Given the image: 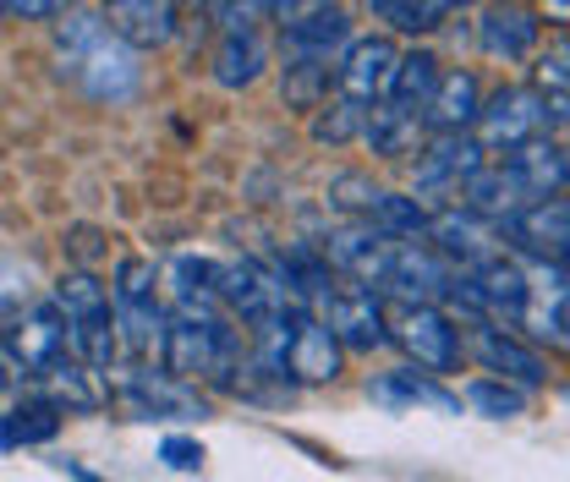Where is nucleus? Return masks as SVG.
Returning a JSON list of instances; mask_svg holds the SVG:
<instances>
[{
    "label": "nucleus",
    "mask_w": 570,
    "mask_h": 482,
    "mask_svg": "<svg viewBox=\"0 0 570 482\" xmlns=\"http://www.w3.org/2000/svg\"><path fill=\"white\" fill-rule=\"evenodd\" d=\"M247 351H253V345H242V335L230 329V313H187V307H170L159 367H170V373L187 378V384L209 378V384L225 390V378L247 362Z\"/></svg>",
    "instance_id": "2"
},
{
    "label": "nucleus",
    "mask_w": 570,
    "mask_h": 482,
    "mask_svg": "<svg viewBox=\"0 0 570 482\" xmlns=\"http://www.w3.org/2000/svg\"><path fill=\"white\" fill-rule=\"evenodd\" d=\"M0 11L28 17V22H39V17H61V6H56V0H0Z\"/></svg>",
    "instance_id": "40"
},
{
    "label": "nucleus",
    "mask_w": 570,
    "mask_h": 482,
    "mask_svg": "<svg viewBox=\"0 0 570 482\" xmlns=\"http://www.w3.org/2000/svg\"><path fill=\"white\" fill-rule=\"evenodd\" d=\"M341 356H346V345L335 341V329L324 318L302 313L296 329H291V345H285V378L291 384H335Z\"/></svg>",
    "instance_id": "16"
},
{
    "label": "nucleus",
    "mask_w": 570,
    "mask_h": 482,
    "mask_svg": "<svg viewBox=\"0 0 570 482\" xmlns=\"http://www.w3.org/2000/svg\"><path fill=\"white\" fill-rule=\"evenodd\" d=\"M521 324H532V335H538V341L570 351V291L566 296H554V302H532Z\"/></svg>",
    "instance_id": "36"
},
{
    "label": "nucleus",
    "mask_w": 570,
    "mask_h": 482,
    "mask_svg": "<svg viewBox=\"0 0 570 482\" xmlns=\"http://www.w3.org/2000/svg\"><path fill=\"white\" fill-rule=\"evenodd\" d=\"M483 165H489V148L478 142V132H433L428 148H417V159H412V193L417 198H450Z\"/></svg>",
    "instance_id": "9"
},
{
    "label": "nucleus",
    "mask_w": 570,
    "mask_h": 482,
    "mask_svg": "<svg viewBox=\"0 0 570 482\" xmlns=\"http://www.w3.org/2000/svg\"><path fill=\"white\" fill-rule=\"evenodd\" d=\"M423 110H406V105H395V99H379L373 110H367V127H362V142L379 154V159H406L417 138H423Z\"/></svg>",
    "instance_id": "24"
},
{
    "label": "nucleus",
    "mask_w": 570,
    "mask_h": 482,
    "mask_svg": "<svg viewBox=\"0 0 570 482\" xmlns=\"http://www.w3.org/2000/svg\"><path fill=\"white\" fill-rule=\"evenodd\" d=\"M566 395H570V390H566Z\"/></svg>",
    "instance_id": "49"
},
{
    "label": "nucleus",
    "mask_w": 570,
    "mask_h": 482,
    "mask_svg": "<svg viewBox=\"0 0 570 482\" xmlns=\"http://www.w3.org/2000/svg\"><path fill=\"white\" fill-rule=\"evenodd\" d=\"M395 71H401V50H395L384 33L352 39V45H346V56H341V94L356 99L362 110H373L379 99H390Z\"/></svg>",
    "instance_id": "13"
},
{
    "label": "nucleus",
    "mask_w": 570,
    "mask_h": 482,
    "mask_svg": "<svg viewBox=\"0 0 570 482\" xmlns=\"http://www.w3.org/2000/svg\"><path fill=\"white\" fill-rule=\"evenodd\" d=\"M461 6H466V0H395V6L384 11V22H390L395 33H412V39H417V33H439Z\"/></svg>",
    "instance_id": "31"
},
{
    "label": "nucleus",
    "mask_w": 570,
    "mask_h": 482,
    "mask_svg": "<svg viewBox=\"0 0 570 482\" xmlns=\"http://www.w3.org/2000/svg\"><path fill=\"white\" fill-rule=\"evenodd\" d=\"M67 478H71V482H105V478H94L88 466H77V461H67Z\"/></svg>",
    "instance_id": "42"
},
{
    "label": "nucleus",
    "mask_w": 570,
    "mask_h": 482,
    "mask_svg": "<svg viewBox=\"0 0 570 482\" xmlns=\"http://www.w3.org/2000/svg\"><path fill=\"white\" fill-rule=\"evenodd\" d=\"M466 351L483 362V373L489 378H510V384H521V390H538V384H549V362H543V351L538 345H527L521 335H510L504 324H472V341Z\"/></svg>",
    "instance_id": "12"
},
{
    "label": "nucleus",
    "mask_w": 570,
    "mask_h": 482,
    "mask_svg": "<svg viewBox=\"0 0 570 482\" xmlns=\"http://www.w3.org/2000/svg\"><path fill=\"white\" fill-rule=\"evenodd\" d=\"M324 324L335 329V341L346 345V351H379V345H390V313H384V296L373 291V285H362V279H341L335 291H330V302H324Z\"/></svg>",
    "instance_id": "10"
},
{
    "label": "nucleus",
    "mask_w": 570,
    "mask_h": 482,
    "mask_svg": "<svg viewBox=\"0 0 570 482\" xmlns=\"http://www.w3.org/2000/svg\"><path fill=\"white\" fill-rule=\"evenodd\" d=\"M110 296H116V329H121V351L142 362L165 351V302H159V269L148 258H121L110 275Z\"/></svg>",
    "instance_id": "4"
},
{
    "label": "nucleus",
    "mask_w": 570,
    "mask_h": 482,
    "mask_svg": "<svg viewBox=\"0 0 570 482\" xmlns=\"http://www.w3.org/2000/svg\"><path fill=\"white\" fill-rule=\"evenodd\" d=\"M439 56L433 50H406L401 56V71H395V88H390V99L395 105H406V110H428V99H433V88H439Z\"/></svg>",
    "instance_id": "29"
},
{
    "label": "nucleus",
    "mask_w": 570,
    "mask_h": 482,
    "mask_svg": "<svg viewBox=\"0 0 570 482\" xmlns=\"http://www.w3.org/2000/svg\"><path fill=\"white\" fill-rule=\"evenodd\" d=\"M472 412H483V416H521L527 412V390L521 384H510V378H472L466 384V395H461Z\"/></svg>",
    "instance_id": "33"
},
{
    "label": "nucleus",
    "mask_w": 570,
    "mask_h": 482,
    "mask_svg": "<svg viewBox=\"0 0 570 482\" xmlns=\"http://www.w3.org/2000/svg\"><path fill=\"white\" fill-rule=\"evenodd\" d=\"M373 225H379V230H390L395 242H428L433 214H428L417 198H406V193H384L379 208H373Z\"/></svg>",
    "instance_id": "30"
},
{
    "label": "nucleus",
    "mask_w": 570,
    "mask_h": 482,
    "mask_svg": "<svg viewBox=\"0 0 570 482\" xmlns=\"http://www.w3.org/2000/svg\"><path fill=\"white\" fill-rule=\"evenodd\" d=\"M504 236H510L521 253H532V258H566L570 264V204L566 198H543V204L521 208V214L504 225Z\"/></svg>",
    "instance_id": "20"
},
{
    "label": "nucleus",
    "mask_w": 570,
    "mask_h": 482,
    "mask_svg": "<svg viewBox=\"0 0 570 482\" xmlns=\"http://www.w3.org/2000/svg\"><path fill=\"white\" fill-rule=\"evenodd\" d=\"M532 88L566 94L570 99V39L566 33H554L549 45H538V56H532Z\"/></svg>",
    "instance_id": "34"
},
{
    "label": "nucleus",
    "mask_w": 570,
    "mask_h": 482,
    "mask_svg": "<svg viewBox=\"0 0 570 482\" xmlns=\"http://www.w3.org/2000/svg\"><path fill=\"white\" fill-rule=\"evenodd\" d=\"M56 302L67 313L71 351L94 373H110L116 356H121V329H116V296H110V285L94 275V269H67L61 285H56Z\"/></svg>",
    "instance_id": "3"
},
{
    "label": "nucleus",
    "mask_w": 570,
    "mask_h": 482,
    "mask_svg": "<svg viewBox=\"0 0 570 482\" xmlns=\"http://www.w3.org/2000/svg\"><path fill=\"white\" fill-rule=\"evenodd\" d=\"M543 11H549V22L570 28V0H543Z\"/></svg>",
    "instance_id": "41"
},
{
    "label": "nucleus",
    "mask_w": 570,
    "mask_h": 482,
    "mask_svg": "<svg viewBox=\"0 0 570 482\" xmlns=\"http://www.w3.org/2000/svg\"><path fill=\"white\" fill-rule=\"evenodd\" d=\"M566 176H570V148H566Z\"/></svg>",
    "instance_id": "46"
},
{
    "label": "nucleus",
    "mask_w": 570,
    "mask_h": 482,
    "mask_svg": "<svg viewBox=\"0 0 570 482\" xmlns=\"http://www.w3.org/2000/svg\"><path fill=\"white\" fill-rule=\"evenodd\" d=\"M193 6H198V0H193Z\"/></svg>",
    "instance_id": "47"
},
{
    "label": "nucleus",
    "mask_w": 570,
    "mask_h": 482,
    "mask_svg": "<svg viewBox=\"0 0 570 482\" xmlns=\"http://www.w3.org/2000/svg\"><path fill=\"white\" fill-rule=\"evenodd\" d=\"M159 461H165L170 472H198V466H204V444L170 433V439H159Z\"/></svg>",
    "instance_id": "38"
},
{
    "label": "nucleus",
    "mask_w": 570,
    "mask_h": 482,
    "mask_svg": "<svg viewBox=\"0 0 570 482\" xmlns=\"http://www.w3.org/2000/svg\"><path fill=\"white\" fill-rule=\"evenodd\" d=\"M379 198H384V187H373V176H362V170H341V176L330 181V204L346 208L352 219H373Z\"/></svg>",
    "instance_id": "35"
},
{
    "label": "nucleus",
    "mask_w": 570,
    "mask_h": 482,
    "mask_svg": "<svg viewBox=\"0 0 570 482\" xmlns=\"http://www.w3.org/2000/svg\"><path fill=\"white\" fill-rule=\"evenodd\" d=\"M281 94H285V105L302 110V116L324 110L330 94H341V61H285Z\"/></svg>",
    "instance_id": "27"
},
{
    "label": "nucleus",
    "mask_w": 570,
    "mask_h": 482,
    "mask_svg": "<svg viewBox=\"0 0 570 482\" xmlns=\"http://www.w3.org/2000/svg\"><path fill=\"white\" fill-rule=\"evenodd\" d=\"M0 17H6V11H0Z\"/></svg>",
    "instance_id": "48"
},
{
    "label": "nucleus",
    "mask_w": 570,
    "mask_h": 482,
    "mask_svg": "<svg viewBox=\"0 0 570 482\" xmlns=\"http://www.w3.org/2000/svg\"><path fill=\"white\" fill-rule=\"evenodd\" d=\"M478 116H483V82H478V71L450 67L444 77H439L433 99H428L423 121L433 127V132H472Z\"/></svg>",
    "instance_id": "21"
},
{
    "label": "nucleus",
    "mask_w": 570,
    "mask_h": 482,
    "mask_svg": "<svg viewBox=\"0 0 570 482\" xmlns=\"http://www.w3.org/2000/svg\"><path fill=\"white\" fill-rule=\"evenodd\" d=\"M478 45H483L489 61H504V67L532 61L538 45H543V22H538V11H527L521 0H494V6H483V17H478Z\"/></svg>",
    "instance_id": "14"
},
{
    "label": "nucleus",
    "mask_w": 570,
    "mask_h": 482,
    "mask_svg": "<svg viewBox=\"0 0 570 482\" xmlns=\"http://www.w3.org/2000/svg\"><path fill=\"white\" fill-rule=\"evenodd\" d=\"M285 61H341L346 45H352V17L341 6H318L313 17L281 28Z\"/></svg>",
    "instance_id": "19"
},
{
    "label": "nucleus",
    "mask_w": 570,
    "mask_h": 482,
    "mask_svg": "<svg viewBox=\"0 0 570 482\" xmlns=\"http://www.w3.org/2000/svg\"><path fill=\"white\" fill-rule=\"evenodd\" d=\"M395 247H401V242H395L390 230H379L373 219H352V225H341V230H330V236H324L330 264H335L346 279L373 285V291H384L390 264H395Z\"/></svg>",
    "instance_id": "11"
},
{
    "label": "nucleus",
    "mask_w": 570,
    "mask_h": 482,
    "mask_svg": "<svg viewBox=\"0 0 570 482\" xmlns=\"http://www.w3.org/2000/svg\"><path fill=\"white\" fill-rule=\"evenodd\" d=\"M219 33H258L269 22V6L264 0H209Z\"/></svg>",
    "instance_id": "37"
},
{
    "label": "nucleus",
    "mask_w": 570,
    "mask_h": 482,
    "mask_svg": "<svg viewBox=\"0 0 570 482\" xmlns=\"http://www.w3.org/2000/svg\"><path fill=\"white\" fill-rule=\"evenodd\" d=\"M504 159H510V170L532 187V198H538V204H543V198H560V187L570 181L566 176V148H554L549 138L521 142V148H510Z\"/></svg>",
    "instance_id": "26"
},
{
    "label": "nucleus",
    "mask_w": 570,
    "mask_h": 482,
    "mask_svg": "<svg viewBox=\"0 0 570 482\" xmlns=\"http://www.w3.org/2000/svg\"><path fill=\"white\" fill-rule=\"evenodd\" d=\"M269 67V45H264V28L258 33H219L214 45V82L219 88H253Z\"/></svg>",
    "instance_id": "25"
},
{
    "label": "nucleus",
    "mask_w": 570,
    "mask_h": 482,
    "mask_svg": "<svg viewBox=\"0 0 570 482\" xmlns=\"http://www.w3.org/2000/svg\"><path fill=\"white\" fill-rule=\"evenodd\" d=\"M56 6H61V11H71V6H77V0H56Z\"/></svg>",
    "instance_id": "45"
},
{
    "label": "nucleus",
    "mask_w": 570,
    "mask_h": 482,
    "mask_svg": "<svg viewBox=\"0 0 570 482\" xmlns=\"http://www.w3.org/2000/svg\"><path fill=\"white\" fill-rule=\"evenodd\" d=\"M6 378H11V373H6V356H0V390H6Z\"/></svg>",
    "instance_id": "44"
},
{
    "label": "nucleus",
    "mask_w": 570,
    "mask_h": 482,
    "mask_svg": "<svg viewBox=\"0 0 570 482\" xmlns=\"http://www.w3.org/2000/svg\"><path fill=\"white\" fill-rule=\"evenodd\" d=\"M56 67L61 77H71L88 99H132L138 88V45H127L116 33L110 17L99 11H61V28H56Z\"/></svg>",
    "instance_id": "1"
},
{
    "label": "nucleus",
    "mask_w": 570,
    "mask_h": 482,
    "mask_svg": "<svg viewBox=\"0 0 570 482\" xmlns=\"http://www.w3.org/2000/svg\"><path fill=\"white\" fill-rule=\"evenodd\" d=\"M61 433V412L50 401H22L11 412H0V450H22V444H50Z\"/></svg>",
    "instance_id": "28"
},
{
    "label": "nucleus",
    "mask_w": 570,
    "mask_h": 482,
    "mask_svg": "<svg viewBox=\"0 0 570 482\" xmlns=\"http://www.w3.org/2000/svg\"><path fill=\"white\" fill-rule=\"evenodd\" d=\"M478 142L494 154V148H521V142L532 138H549V94L543 88H494L489 99H483V116H478Z\"/></svg>",
    "instance_id": "8"
},
{
    "label": "nucleus",
    "mask_w": 570,
    "mask_h": 482,
    "mask_svg": "<svg viewBox=\"0 0 570 482\" xmlns=\"http://www.w3.org/2000/svg\"><path fill=\"white\" fill-rule=\"evenodd\" d=\"M116 401L138 422H204L209 416V401L198 395V384L176 378L170 367H148V362H132L121 373Z\"/></svg>",
    "instance_id": "7"
},
{
    "label": "nucleus",
    "mask_w": 570,
    "mask_h": 482,
    "mask_svg": "<svg viewBox=\"0 0 570 482\" xmlns=\"http://www.w3.org/2000/svg\"><path fill=\"white\" fill-rule=\"evenodd\" d=\"M269 6V22H281V28H291V22H302V17H313L318 6H330V0H264Z\"/></svg>",
    "instance_id": "39"
},
{
    "label": "nucleus",
    "mask_w": 570,
    "mask_h": 482,
    "mask_svg": "<svg viewBox=\"0 0 570 482\" xmlns=\"http://www.w3.org/2000/svg\"><path fill=\"white\" fill-rule=\"evenodd\" d=\"M356 6H362V11H379V17H384V11H390L395 0H356Z\"/></svg>",
    "instance_id": "43"
},
{
    "label": "nucleus",
    "mask_w": 570,
    "mask_h": 482,
    "mask_svg": "<svg viewBox=\"0 0 570 482\" xmlns=\"http://www.w3.org/2000/svg\"><path fill=\"white\" fill-rule=\"evenodd\" d=\"M532 187L510 170V159H489L466 187H461V208H472V214H483L489 225H510L521 208H532Z\"/></svg>",
    "instance_id": "18"
},
{
    "label": "nucleus",
    "mask_w": 570,
    "mask_h": 482,
    "mask_svg": "<svg viewBox=\"0 0 570 482\" xmlns=\"http://www.w3.org/2000/svg\"><path fill=\"white\" fill-rule=\"evenodd\" d=\"M33 401H50L56 412H99L105 406V390H99V373L82 362V356H67L56 362L45 378H33Z\"/></svg>",
    "instance_id": "23"
},
{
    "label": "nucleus",
    "mask_w": 570,
    "mask_h": 482,
    "mask_svg": "<svg viewBox=\"0 0 570 482\" xmlns=\"http://www.w3.org/2000/svg\"><path fill=\"white\" fill-rule=\"evenodd\" d=\"M367 401L390 406V412H439V416H461V395H450L433 373L423 367H390L367 378Z\"/></svg>",
    "instance_id": "15"
},
{
    "label": "nucleus",
    "mask_w": 570,
    "mask_h": 482,
    "mask_svg": "<svg viewBox=\"0 0 570 482\" xmlns=\"http://www.w3.org/2000/svg\"><path fill=\"white\" fill-rule=\"evenodd\" d=\"M428 242L466 275V269H478V264H489L499 253L494 242V225L483 219V214H472V208H439L433 214V230H428Z\"/></svg>",
    "instance_id": "17"
},
{
    "label": "nucleus",
    "mask_w": 570,
    "mask_h": 482,
    "mask_svg": "<svg viewBox=\"0 0 570 482\" xmlns=\"http://www.w3.org/2000/svg\"><path fill=\"white\" fill-rule=\"evenodd\" d=\"M0 356H6V367H17L22 378H45L56 362L77 356L61 302H56V296H39V302L17 307V313L0 324Z\"/></svg>",
    "instance_id": "5"
},
{
    "label": "nucleus",
    "mask_w": 570,
    "mask_h": 482,
    "mask_svg": "<svg viewBox=\"0 0 570 482\" xmlns=\"http://www.w3.org/2000/svg\"><path fill=\"white\" fill-rule=\"evenodd\" d=\"M110 22L127 45L159 50L181 33V0H110Z\"/></svg>",
    "instance_id": "22"
},
{
    "label": "nucleus",
    "mask_w": 570,
    "mask_h": 482,
    "mask_svg": "<svg viewBox=\"0 0 570 482\" xmlns=\"http://www.w3.org/2000/svg\"><path fill=\"white\" fill-rule=\"evenodd\" d=\"M362 127H367V110L346 99V94H335L324 110H313V142H330V148H341V142L362 138Z\"/></svg>",
    "instance_id": "32"
},
{
    "label": "nucleus",
    "mask_w": 570,
    "mask_h": 482,
    "mask_svg": "<svg viewBox=\"0 0 570 482\" xmlns=\"http://www.w3.org/2000/svg\"><path fill=\"white\" fill-rule=\"evenodd\" d=\"M390 341L401 345L423 373H455L461 367V356H466V341H461V329H455V318L439 307V302H401L395 313H390Z\"/></svg>",
    "instance_id": "6"
}]
</instances>
